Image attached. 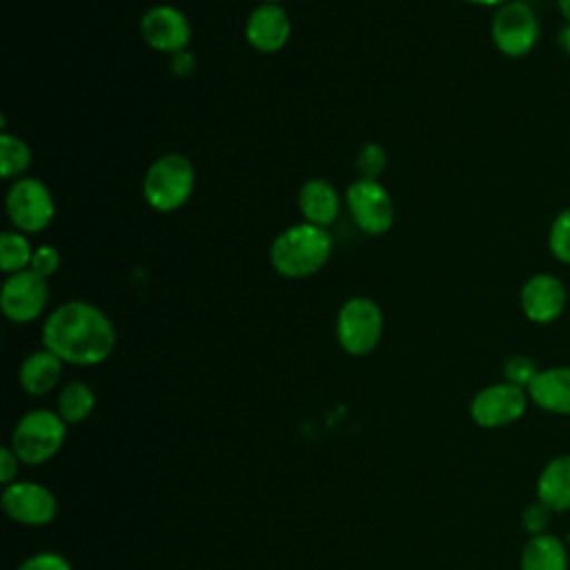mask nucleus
<instances>
[{"label":"nucleus","instance_id":"cd10ccee","mask_svg":"<svg viewBox=\"0 0 570 570\" xmlns=\"http://www.w3.org/2000/svg\"><path fill=\"white\" fill-rule=\"evenodd\" d=\"M550 514H552L550 508H546L543 503L534 501V503H530V505L521 512V525L525 528V532H528L530 537L543 534V532H548Z\"/></svg>","mask_w":570,"mask_h":570},{"label":"nucleus","instance_id":"c85d7f7f","mask_svg":"<svg viewBox=\"0 0 570 570\" xmlns=\"http://www.w3.org/2000/svg\"><path fill=\"white\" fill-rule=\"evenodd\" d=\"M20 459H18V454L13 452V448L7 443V445H2V450H0V483H2V488L4 485H9V483H13V481H18V472H20Z\"/></svg>","mask_w":570,"mask_h":570},{"label":"nucleus","instance_id":"5701e85b","mask_svg":"<svg viewBox=\"0 0 570 570\" xmlns=\"http://www.w3.org/2000/svg\"><path fill=\"white\" fill-rule=\"evenodd\" d=\"M548 252L557 263L570 267V207H563L552 218L548 229Z\"/></svg>","mask_w":570,"mask_h":570},{"label":"nucleus","instance_id":"c756f323","mask_svg":"<svg viewBox=\"0 0 570 570\" xmlns=\"http://www.w3.org/2000/svg\"><path fill=\"white\" fill-rule=\"evenodd\" d=\"M557 47L570 58V22H563V27L557 31Z\"/></svg>","mask_w":570,"mask_h":570},{"label":"nucleus","instance_id":"9b49d317","mask_svg":"<svg viewBox=\"0 0 570 570\" xmlns=\"http://www.w3.org/2000/svg\"><path fill=\"white\" fill-rule=\"evenodd\" d=\"M2 512L18 525L42 528L58 514V499L53 490L36 481H13L2 488Z\"/></svg>","mask_w":570,"mask_h":570},{"label":"nucleus","instance_id":"2eb2a0df","mask_svg":"<svg viewBox=\"0 0 570 570\" xmlns=\"http://www.w3.org/2000/svg\"><path fill=\"white\" fill-rule=\"evenodd\" d=\"M525 392L539 410L554 416H570V365L541 367Z\"/></svg>","mask_w":570,"mask_h":570},{"label":"nucleus","instance_id":"4468645a","mask_svg":"<svg viewBox=\"0 0 570 570\" xmlns=\"http://www.w3.org/2000/svg\"><path fill=\"white\" fill-rule=\"evenodd\" d=\"M289 36L292 20L281 4H256L245 20V40L261 53L281 51Z\"/></svg>","mask_w":570,"mask_h":570},{"label":"nucleus","instance_id":"9d476101","mask_svg":"<svg viewBox=\"0 0 570 570\" xmlns=\"http://www.w3.org/2000/svg\"><path fill=\"white\" fill-rule=\"evenodd\" d=\"M49 303V281L33 269L7 274L0 287V309L7 321L27 325L40 318Z\"/></svg>","mask_w":570,"mask_h":570},{"label":"nucleus","instance_id":"b1692460","mask_svg":"<svg viewBox=\"0 0 570 570\" xmlns=\"http://www.w3.org/2000/svg\"><path fill=\"white\" fill-rule=\"evenodd\" d=\"M539 370L541 367L537 365V361L532 356H528V354H512L503 363V381L528 390V385L532 383V379L537 376Z\"/></svg>","mask_w":570,"mask_h":570},{"label":"nucleus","instance_id":"1a4fd4ad","mask_svg":"<svg viewBox=\"0 0 570 570\" xmlns=\"http://www.w3.org/2000/svg\"><path fill=\"white\" fill-rule=\"evenodd\" d=\"M530 405L528 392L508 381L490 383L470 399V419L483 430H499L523 419Z\"/></svg>","mask_w":570,"mask_h":570},{"label":"nucleus","instance_id":"423d86ee","mask_svg":"<svg viewBox=\"0 0 570 570\" xmlns=\"http://www.w3.org/2000/svg\"><path fill=\"white\" fill-rule=\"evenodd\" d=\"M541 36L539 16L525 0H508L490 18V40L505 58L528 56Z\"/></svg>","mask_w":570,"mask_h":570},{"label":"nucleus","instance_id":"6ab92c4d","mask_svg":"<svg viewBox=\"0 0 570 570\" xmlns=\"http://www.w3.org/2000/svg\"><path fill=\"white\" fill-rule=\"evenodd\" d=\"M568 543L552 532L528 537L521 548L519 570H568Z\"/></svg>","mask_w":570,"mask_h":570},{"label":"nucleus","instance_id":"bb28decb","mask_svg":"<svg viewBox=\"0 0 570 570\" xmlns=\"http://www.w3.org/2000/svg\"><path fill=\"white\" fill-rule=\"evenodd\" d=\"M29 269L49 281L60 269V252L53 245H36Z\"/></svg>","mask_w":570,"mask_h":570},{"label":"nucleus","instance_id":"aec40b11","mask_svg":"<svg viewBox=\"0 0 570 570\" xmlns=\"http://www.w3.org/2000/svg\"><path fill=\"white\" fill-rule=\"evenodd\" d=\"M96 407V392L85 381H69L56 396V412L67 425L82 423Z\"/></svg>","mask_w":570,"mask_h":570},{"label":"nucleus","instance_id":"20e7f679","mask_svg":"<svg viewBox=\"0 0 570 570\" xmlns=\"http://www.w3.org/2000/svg\"><path fill=\"white\" fill-rule=\"evenodd\" d=\"M67 428L56 410L36 407L16 421L9 445L24 465H42L62 450Z\"/></svg>","mask_w":570,"mask_h":570},{"label":"nucleus","instance_id":"dca6fc26","mask_svg":"<svg viewBox=\"0 0 570 570\" xmlns=\"http://www.w3.org/2000/svg\"><path fill=\"white\" fill-rule=\"evenodd\" d=\"M298 212L305 223L330 227L341 214V194L327 178H309L298 187Z\"/></svg>","mask_w":570,"mask_h":570},{"label":"nucleus","instance_id":"f03ea898","mask_svg":"<svg viewBox=\"0 0 570 570\" xmlns=\"http://www.w3.org/2000/svg\"><path fill=\"white\" fill-rule=\"evenodd\" d=\"M332 236L325 227L294 223L276 234L269 245L272 269L289 281L309 278L321 272L332 256Z\"/></svg>","mask_w":570,"mask_h":570},{"label":"nucleus","instance_id":"a878e982","mask_svg":"<svg viewBox=\"0 0 570 570\" xmlns=\"http://www.w3.org/2000/svg\"><path fill=\"white\" fill-rule=\"evenodd\" d=\"M16 570H73L71 561L56 550H40L27 557Z\"/></svg>","mask_w":570,"mask_h":570},{"label":"nucleus","instance_id":"412c9836","mask_svg":"<svg viewBox=\"0 0 570 570\" xmlns=\"http://www.w3.org/2000/svg\"><path fill=\"white\" fill-rule=\"evenodd\" d=\"M31 147L16 134L2 131L0 136V176L7 180H16L27 176L31 167Z\"/></svg>","mask_w":570,"mask_h":570},{"label":"nucleus","instance_id":"4be33fe9","mask_svg":"<svg viewBox=\"0 0 570 570\" xmlns=\"http://www.w3.org/2000/svg\"><path fill=\"white\" fill-rule=\"evenodd\" d=\"M33 256V245L27 234L18 229H4L0 234V269L4 274H16L29 269Z\"/></svg>","mask_w":570,"mask_h":570},{"label":"nucleus","instance_id":"2f4dec72","mask_svg":"<svg viewBox=\"0 0 570 570\" xmlns=\"http://www.w3.org/2000/svg\"><path fill=\"white\" fill-rule=\"evenodd\" d=\"M554 2H557V9H559L561 18L566 22H570V0H554Z\"/></svg>","mask_w":570,"mask_h":570},{"label":"nucleus","instance_id":"f8f14e48","mask_svg":"<svg viewBox=\"0 0 570 570\" xmlns=\"http://www.w3.org/2000/svg\"><path fill=\"white\" fill-rule=\"evenodd\" d=\"M568 305V287L552 272H537L528 276L519 289L521 314L534 325L554 323Z\"/></svg>","mask_w":570,"mask_h":570},{"label":"nucleus","instance_id":"393cba45","mask_svg":"<svg viewBox=\"0 0 570 570\" xmlns=\"http://www.w3.org/2000/svg\"><path fill=\"white\" fill-rule=\"evenodd\" d=\"M385 163H387V154L381 145L376 142H367L358 149L356 154V169H358V178H376L383 174L385 169Z\"/></svg>","mask_w":570,"mask_h":570},{"label":"nucleus","instance_id":"39448f33","mask_svg":"<svg viewBox=\"0 0 570 570\" xmlns=\"http://www.w3.org/2000/svg\"><path fill=\"white\" fill-rule=\"evenodd\" d=\"M338 347L350 356H367L376 350L383 336V309L370 296L347 298L334 323Z\"/></svg>","mask_w":570,"mask_h":570},{"label":"nucleus","instance_id":"0eeeda50","mask_svg":"<svg viewBox=\"0 0 570 570\" xmlns=\"http://www.w3.org/2000/svg\"><path fill=\"white\" fill-rule=\"evenodd\" d=\"M7 218L13 229L22 234L45 232L56 216V200L51 189L36 176L16 178L4 196Z\"/></svg>","mask_w":570,"mask_h":570},{"label":"nucleus","instance_id":"f3484780","mask_svg":"<svg viewBox=\"0 0 570 570\" xmlns=\"http://www.w3.org/2000/svg\"><path fill=\"white\" fill-rule=\"evenodd\" d=\"M65 363L47 347L27 354L18 367V383L29 396H45L53 392L62 379Z\"/></svg>","mask_w":570,"mask_h":570},{"label":"nucleus","instance_id":"7c9ffc66","mask_svg":"<svg viewBox=\"0 0 570 570\" xmlns=\"http://www.w3.org/2000/svg\"><path fill=\"white\" fill-rule=\"evenodd\" d=\"M461 2H465V4H476V7H490V9H497V7H501L503 2H508V0H461Z\"/></svg>","mask_w":570,"mask_h":570},{"label":"nucleus","instance_id":"ddd939ff","mask_svg":"<svg viewBox=\"0 0 570 570\" xmlns=\"http://www.w3.org/2000/svg\"><path fill=\"white\" fill-rule=\"evenodd\" d=\"M142 40L160 53H180L191 42V24L187 16L171 4H154L140 16Z\"/></svg>","mask_w":570,"mask_h":570},{"label":"nucleus","instance_id":"473e14b6","mask_svg":"<svg viewBox=\"0 0 570 570\" xmlns=\"http://www.w3.org/2000/svg\"><path fill=\"white\" fill-rule=\"evenodd\" d=\"M283 0H258V4H281Z\"/></svg>","mask_w":570,"mask_h":570},{"label":"nucleus","instance_id":"f257e3e1","mask_svg":"<svg viewBox=\"0 0 570 570\" xmlns=\"http://www.w3.org/2000/svg\"><path fill=\"white\" fill-rule=\"evenodd\" d=\"M42 347L51 350L65 365L94 367L116 350L111 318L89 301H65L42 323Z\"/></svg>","mask_w":570,"mask_h":570},{"label":"nucleus","instance_id":"a211bd4d","mask_svg":"<svg viewBox=\"0 0 570 570\" xmlns=\"http://www.w3.org/2000/svg\"><path fill=\"white\" fill-rule=\"evenodd\" d=\"M534 497L552 512L570 510V452L552 456L539 472Z\"/></svg>","mask_w":570,"mask_h":570},{"label":"nucleus","instance_id":"7ed1b4c3","mask_svg":"<svg viewBox=\"0 0 570 570\" xmlns=\"http://www.w3.org/2000/svg\"><path fill=\"white\" fill-rule=\"evenodd\" d=\"M196 169L185 154L167 151L151 160L142 176V198L160 214H171L180 209L194 194Z\"/></svg>","mask_w":570,"mask_h":570},{"label":"nucleus","instance_id":"6e6552de","mask_svg":"<svg viewBox=\"0 0 570 570\" xmlns=\"http://www.w3.org/2000/svg\"><path fill=\"white\" fill-rule=\"evenodd\" d=\"M345 207L367 236H381L394 225L392 194L376 178H356L345 189Z\"/></svg>","mask_w":570,"mask_h":570}]
</instances>
